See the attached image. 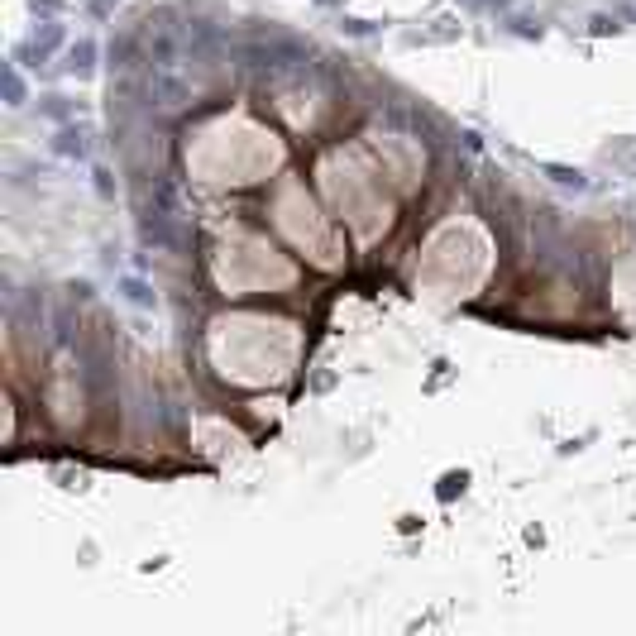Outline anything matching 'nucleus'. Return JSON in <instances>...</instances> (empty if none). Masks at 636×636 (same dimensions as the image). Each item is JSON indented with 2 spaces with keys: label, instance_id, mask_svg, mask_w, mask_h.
Here are the masks:
<instances>
[{
  "label": "nucleus",
  "instance_id": "6e6552de",
  "mask_svg": "<svg viewBox=\"0 0 636 636\" xmlns=\"http://www.w3.org/2000/svg\"><path fill=\"white\" fill-rule=\"evenodd\" d=\"M612 302H617L627 316H636V264L617 268V278H612Z\"/></svg>",
  "mask_w": 636,
  "mask_h": 636
},
{
  "label": "nucleus",
  "instance_id": "f03ea898",
  "mask_svg": "<svg viewBox=\"0 0 636 636\" xmlns=\"http://www.w3.org/2000/svg\"><path fill=\"white\" fill-rule=\"evenodd\" d=\"M287 158L283 139L249 115H215L187 139V172L206 187H254L268 182Z\"/></svg>",
  "mask_w": 636,
  "mask_h": 636
},
{
  "label": "nucleus",
  "instance_id": "0eeeda50",
  "mask_svg": "<svg viewBox=\"0 0 636 636\" xmlns=\"http://www.w3.org/2000/svg\"><path fill=\"white\" fill-rule=\"evenodd\" d=\"M364 154L373 158V168L393 182V191H412V187L421 182L426 172V149L412 139V134H383V130H369L364 134V144H359Z\"/></svg>",
  "mask_w": 636,
  "mask_h": 636
},
{
  "label": "nucleus",
  "instance_id": "423d86ee",
  "mask_svg": "<svg viewBox=\"0 0 636 636\" xmlns=\"http://www.w3.org/2000/svg\"><path fill=\"white\" fill-rule=\"evenodd\" d=\"M273 225H278V235L287 239L311 268H325V273L345 268V235L330 225V215L320 211L316 196L297 177H283V187H278V196H273Z\"/></svg>",
  "mask_w": 636,
  "mask_h": 636
},
{
  "label": "nucleus",
  "instance_id": "f257e3e1",
  "mask_svg": "<svg viewBox=\"0 0 636 636\" xmlns=\"http://www.w3.org/2000/svg\"><path fill=\"white\" fill-rule=\"evenodd\" d=\"M206 354L215 373L235 388H278L302 359V330L297 320L264 311H225L206 330Z\"/></svg>",
  "mask_w": 636,
  "mask_h": 636
},
{
  "label": "nucleus",
  "instance_id": "39448f33",
  "mask_svg": "<svg viewBox=\"0 0 636 636\" xmlns=\"http://www.w3.org/2000/svg\"><path fill=\"white\" fill-rule=\"evenodd\" d=\"M211 278L225 297H254V292H287L297 283V264L278 254L268 235L230 225L211 249Z\"/></svg>",
  "mask_w": 636,
  "mask_h": 636
},
{
  "label": "nucleus",
  "instance_id": "20e7f679",
  "mask_svg": "<svg viewBox=\"0 0 636 636\" xmlns=\"http://www.w3.org/2000/svg\"><path fill=\"white\" fill-rule=\"evenodd\" d=\"M316 182L325 206L345 220L354 244H373L388 235L393 225V182L373 168V158L354 144V149H330L316 163Z\"/></svg>",
  "mask_w": 636,
  "mask_h": 636
},
{
  "label": "nucleus",
  "instance_id": "7ed1b4c3",
  "mask_svg": "<svg viewBox=\"0 0 636 636\" xmlns=\"http://www.w3.org/2000/svg\"><path fill=\"white\" fill-rule=\"evenodd\" d=\"M493 273V235L474 215H450L440 230H431L417 259V297L431 306L469 302Z\"/></svg>",
  "mask_w": 636,
  "mask_h": 636
}]
</instances>
